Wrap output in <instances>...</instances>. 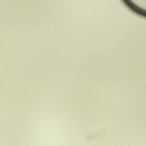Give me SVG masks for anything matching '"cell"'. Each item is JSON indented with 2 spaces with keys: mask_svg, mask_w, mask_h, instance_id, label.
<instances>
[{
  "mask_svg": "<svg viewBox=\"0 0 146 146\" xmlns=\"http://www.w3.org/2000/svg\"><path fill=\"white\" fill-rule=\"evenodd\" d=\"M107 129L105 128H101L92 132L90 134L88 137V138H92L99 135H101L107 132Z\"/></svg>",
  "mask_w": 146,
  "mask_h": 146,
  "instance_id": "6da1fadb",
  "label": "cell"
}]
</instances>
